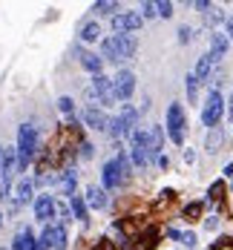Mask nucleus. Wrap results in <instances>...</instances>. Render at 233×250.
I'll return each mask as SVG.
<instances>
[{"instance_id":"obj_10","label":"nucleus","mask_w":233,"mask_h":250,"mask_svg":"<svg viewBox=\"0 0 233 250\" xmlns=\"http://www.w3.org/2000/svg\"><path fill=\"white\" fill-rule=\"evenodd\" d=\"M124 184V175L118 170V161L115 158H109V161H104L101 167V187L104 190H115V187H121Z\"/></svg>"},{"instance_id":"obj_11","label":"nucleus","mask_w":233,"mask_h":250,"mask_svg":"<svg viewBox=\"0 0 233 250\" xmlns=\"http://www.w3.org/2000/svg\"><path fill=\"white\" fill-rule=\"evenodd\" d=\"M52 181H55V187L61 190V196H69V199H72V196H78V173L72 170V167L61 170V173L55 175Z\"/></svg>"},{"instance_id":"obj_9","label":"nucleus","mask_w":233,"mask_h":250,"mask_svg":"<svg viewBox=\"0 0 233 250\" xmlns=\"http://www.w3.org/2000/svg\"><path fill=\"white\" fill-rule=\"evenodd\" d=\"M81 121L89 126V129H95V132H106L109 115L104 112L101 106H84V109H81Z\"/></svg>"},{"instance_id":"obj_28","label":"nucleus","mask_w":233,"mask_h":250,"mask_svg":"<svg viewBox=\"0 0 233 250\" xmlns=\"http://www.w3.org/2000/svg\"><path fill=\"white\" fill-rule=\"evenodd\" d=\"M58 109H61L64 115L72 118V112H75V101L69 98V95H61V98H58Z\"/></svg>"},{"instance_id":"obj_26","label":"nucleus","mask_w":233,"mask_h":250,"mask_svg":"<svg viewBox=\"0 0 233 250\" xmlns=\"http://www.w3.org/2000/svg\"><path fill=\"white\" fill-rule=\"evenodd\" d=\"M52 233H55V222L46 225L43 230H41V236H38V245H41L43 250H52Z\"/></svg>"},{"instance_id":"obj_25","label":"nucleus","mask_w":233,"mask_h":250,"mask_svg":"<svg viewBox=\"0 0 233 250\" xmlns=\"http://www.w3.org/2000/svg\"><path fill=\"white\" fill-rule=\"evenodd\" d=\"M92 12H95V15H112V12L118 15V3H115V0H101V3L92 6Z\"/></svg>"},{"instance_id":"obj_22","label":"nucleus","mask_w":233,"mask_h":250,"mask_svg":"<svg viewBox=\"0 0 233 250\" xmlns=\"http://www.w3.org/2000/svg\"><path fill=\"white\" fill-rule=\"evenodd\" d=\"M69 236H66V227H61V225H55V233H52V250H66V242Z\"/></svg>"},{"instance_id":"obj_15","label":"nucleus","mask_w":233,"mask_h":250,"mask_svg":"<svg viewBox=\"0 0 233 250\" xmlns=\"http://www.w3.org/2000/svg\"><path fill=\"white\" fill-rule=\"evenodd\" d=\"M78 61H81V66H84L92 78L101 75V69H104V58L101 55H95V52H78Z\"/></svg>"},{"instance_id":"obj_18","label":"nucleus","mask_w":233,"mask_h":250,"mask_svg":"<svg viewBox=\"0 0 233 250\" xmlns=\"http://www.w3.org/2000/svg\"><path fill=\"white\" fill-rule=\"evenodd\" d=\"M69 210H72V216H75L81 225H86V222H89V207H86L84 196H72V199H69Z\"/></svg>"},{"instance_id":"obj_27","label":"nucleus","mask_w":233,"mask_h":250,"mask_svg":"<svg viewBox=\"0 0 233 250\" xmlns=\"http://www.w3.org/2000/svg\"><path fill=\"white\" fill-rule=\"evenodd\" d=\"M115 161H118V170H121V175H124V181L129 178V173H132V161H129L127 152H118L115 155Z\"/></svg>"},{"instance_id":"obj_23","label":"nucleus","mask_w":233,"mask_h":250,"mask_svg":"<svg viewBox=\"0 0 233 250\" xmlns=\"http://www.w3.org/2000/svg\"><path fill=\"white\" fill-rule=\"evenodd\" d=\"M58 225L61 227H69L72 222H75V216H72V210H69V204H64V201H58Z\"/></svg>"},{"instance_id":"obj_4","label":"nucleus","mask_w":233,"mask_h":250,"mask_svg":"<svg viewBox=\"0 0 233 250\" xmlns=\"http://www.w3.org/2000/svg\"><path fill=\"white\" fill-rule=\"evenodd\" d=\"M167 135L173 144H184V135H187V115H184V106L181 104H170L167 106Z\"/></svg>"},{"instance_id":"obj_21","label":"nucleus","mask_w":233,"mask_h":250,"mask_svg":"<svg viewBox=\"0 0 233 250\" xmlns=\"http://www.w3.org/2000/svg\"><path fill=\"white\" fill-rule=\"evenodd\" d=\"M129 161H132V167H141V170H144V167L153 161V155L147 150H141V147H132V150H129Z\"/></svg>"},{"instance_id":"obj_40","label":"nucleus","mask_w":233,"mask_h":250,"mask_svg":"<svg viewBox=\"0 0 233 250\" xmlns=\"http://www.w3.org/2000/svg\"><path fill=\"white\" fill-rule=\"evenodd\" d=\"M225 175H228V178H233V164H228V167H225Z\"/></svg>"},{"instance_id":"obj_29","label":"nucleus","mask_w":233,"mask_h":250,"mask_svg":"<svg viewBox=\"0 0 233 250\" xmlns=\"http://www.w3.org/2000/svg\"><path fill=\"white\" fill-rule=\"evenodd\" d=\"M196 95H199V81H196L193 72H190V75H187V98L196 101Z\"/></svg>"},{"instance_id":"obj_24","label":"nucleus","mask_w":233,"mask_h":250,"mask_svg":"<svg viewBox=\"0 0 233 250\" xmlns=\"http://www.w3.org/2000/svg\"><path fill=\"white\" fill-rule=\"evenodd\" d=\"M222 144H225V132H222L219 126H216V129H210V135H207V150L216 152Z\"/></svg>"},{"instance_id":"obj_17","label":"nucleus","mask_w":233,"mask_h":250,"mask_svg":"<svg viewBox=\"0 0 233 250\" xmlns=\"http://www.w3.org/2000/svg\"><path fill=\"white\" fill-rule=\"evenodd\" d=\"M35 239H38V236L32 233V227H21V230H18V236L12 239V248H9V250H29Z\"/></svg>"},{"instance_id":"obj_5","label":"nucleus","mask_w":233,"mask_h":250,"mask_svg":"<svg viewBox=\"0 0 233 250\" xmlns=\"http://www.w3.org/2000/svg\"><path fill=\"white\" fill-rule=\"evenodd\" d=\"M222 115H225V101L219 95V89H213V92L207 95L205 106H202V124H205L207 129H216L219 121H222Z\"/></svg>"},{"instance_id":"obj_12","label":"nucleus","mask_w":233,"mask_h":250,"mask_svg":"<svg viewBox=\"0 0 233 250\" xmlns=\"http://www.w3.org/2000/svg\"><path fill=\"white\" fill-rule=\"evenodd\" d=\"M32 196H35V181L32 178H21L18 187H15V193H12V201L18 207H26V204H32Z\"/></svg>"},{"instance_id":"obj_37","label":"nucleus","mask_w":233,"mask_h":250,"mask_svg":"<svg viewBox=\"0 0 233 250\" xmlns=\"http://www.w3.org/2000/svg\"><path fill=\"white\" fill-rule=\"evenodd\" d=\"M225 29H228V41H233V18H225Z\"/></svg>"},{"instance_id":"obj_13","label":"nucleus","mask_w":233,"mask_h":250,"mask_svg":"<svg viewBox=\"0 0 233 250\" xmlns=\"http://www.w3.org/2000/svg\"><path fill=\"white\" fill-rule=\"evenodd\" d=\"M84 201H86V207H89V210H104V207L109 204V199H106V190H104V187H98V184L86 187Z\"/></svg>"},{"instance_id":"obj_8","label":"nucleus","mask_w":233,"mask_h":250,"mask_svg":"<svg viewBox=\"0 0 233 250\" xmlns=\"http://www.w3.org/2000/svg\"><path fill=\"white\" fill-rule=\"evenodd\" d=\"M112 92H115V101H129L135 92V75L129 69H118L112 78Z\"/></svg>"},{"instance_id":"obj_33","label":"nucleus","mask_w":233,"mask_h":250,"mask_svg":"<svg viewBox=\"0 0 233 250\" xmlns=\"http://www.w3.org/2000/svg\"><path fill=\"white\" fill-rule=\"evenodd\" d=\"M190 38H193V29L190 26H179V43H190Z\"/></svg>"},{"instance_id":"obj_41","label":"nucleus","mask_w":233,"mask_h":250,"mask_svg":"<svg viewBox=\"0 0 233 250\" xmlns=\"http://www.w3.org/2000/svg\"><path fill=\"white\" fill-rule=\"evenodd\" d=\"M0 227H3V213H0Z\"/></svg>"},{"instance_id":"obj_6","label":"nucleus","mask_w":233,"mask_h":250,"mask_svg":"<svg viewBox=\"0 0 233 250\" xmlns=\"http://www.w3.org/2000/svg\"><path fill=\"white\" fill-rule=\"evenodd\" d=\"M144 23V18H141V12H118V15H112V32L115 35H132V32H138Z\"/></svg>"},{"instance_id":"obj_30","label":"nucleus","mask_w":233,"mask_h":250,"mask_svg":"<svg viewBox=\"0 0 233 250\" xmlns=\"http://www.w3.org/2000/svg\"><path fill=\"white\" fill-rule=\"evenodd\" d=\"M155 15H158L155 3H153V0H144V3H141V18H147V21H150V18H155Z\"/></svg>"},{"instance_id":"obj_36","label":"nucleus","mask_w":233,"mask_h":250,"mask_svg":"<svg viewBox=\"0 0 233 250\" xmlns=\"http://www.w3.org/2000/svg\"><path fill=\"white\" fill-rule=\"evenodd\" d=\"M193 9H199V12H210L213 6H210L207 0H196V3H193Z\"/></svg>"},{"instance_id":"obj_19","label":"nucleus","mask_w":233,"mask_h":250,"mask_svg":"<svg viewBox=\"0 0 233 250\" xmlns=\"http://www.w3.org/2000/svg\"><path fill=\"white\" fill-rule=\"evenodd\" d=\"M78 38H81L84 43H95V41L101 38V23H95V21H86V23L81 26Z\"/></svg>"},{"instance_id":"obj_42","label":"nucleus","mask_w":233,"mask_h":250,"mask_svg":"<svg viewBox=\"0 0 233 250\" xmlns=\"http://www.w3.org/2000/svg\"><path fill=\"white\" fill-rule=\"evenodd\" d=\"M231 190H233V184H231Z\"/></svg>"},{"instance_id":"obj_3","label":"nucleus","mask_w":233,"mask_h":250,"mask_svg":"<svg viewBox=\"0 0 233 250\" xmlns=\"http://www.w3.org/2000/svg\"><path fill=\"white\" fill-rule=\"evenodd\" d=\"M135 121H138V109L132 104H124L121 112L109 118V126H106L109 138H129L135 132Z\"/></svg>"},{"instance_id":"obj_2","label":"nucleus","mask_w":233,"mask_h":250,"mask_svg":"<svg viewBox=\"0 0 233 250\" xmlns=\"http://www.w3.org/2000/svg\"><path fill=\"white\" fill-rule=\"evenodd\" d=\"M15 150H18V170L26 173L29 170V161L35 158V150H38V132H35L32 124L18 126V144H15Z\"/></svg>"},{"instance_id":"obj_14","label":"nucleus","mask_w":233,"mask_h":250,"mask_svg":"<svg viewBox=\"0 0 233 250\" xmlns=\"http://www.w3.org/2000/svg\"><path fill=\"white\" fill-rule=\"evenodd\" d=\"M228 46H231V41H228V35H222V32H216V35H210V58H213V63H219L225 55H228Z\"/></svg>"},{"instance_id":"obj_7","label":"nucleus","mask_w":233,"mask_h":250,"mask_svg":"<svg viewBox=\"0 0 233 250\" xmlns=\"http://www.w3.org/2000/svg\"><path fill=\"white\" fill-rule=\"evenodd\" d=\"M32 210H35V219L38 222L52 225V219L58 213V199L49 196V193H41V196H35V201H32Z\"/></svg>"},{"instance_id":"obj_35","label":"nucleus","mask_w":233,"mask_h":250,"mask_svg":"<svg viewBox=\"0 0 233 250\" xmlns=\"http://www.w3.org/2000/svg\"><path fill=\"white\" fill-rule=\"evenodd\" d=\"M181 242H184L187 248H196V233H181Z\"/></svg>"},{"instance_id":"obj_31","label":"nucleus","mask_w":233,"mask_h":250,"mask_svg":"<svg viewBox=\"0 0 233 250\" xmlns=\"http://www.w3.org/2000/svg\"><path fill=\"white\" fill-rule=\"evenodd\" d=\"M95 155V147L89 144V141H81V152H78V158H84V161H89Z\"/></svg>"},{"instance_id":"obj_20","label":"nucleus","mask_w":233,"mask_h":250,"mask_svg":"<svg viewBox=\"0 0 233 250\" xmlns=\"http://www.w3.org/2000/svg\"><path fill=\"white\" fill-rule=\"evenodd\" d=\"M210 72H213V58H210V55H202L199 63H196V69H193V78H196L199 83H205L207 78H210Z\"/></svg>"},{"instance_id":"obj_34","label":"nucleus","mask_w":233,"mask_h":250,"mask_svg":"<svg viewBox=\"0 0 233 250\" xmlns=\"http://www.w3.org/2000/svg\"><path fill=\"white\" fill-rule=\"evenodd\" d=\"M199 210H202V204H187V207H184V219H193V216H199Z\"/></svg>"},{"instance_id":"obj_38","label":"nucleus","mask_w":233,"mask_h":250,"mask_svg":"<svg viewBox=\"0 0 233 250\" xmlns=\"http://www.w3.org/2000/svg\"><path fill=\"white\" fill-rule=\"evenodd\" d=\"M216 225H219V219H216V216H210V219H207V222H205V227H207V230H213V227H216Z\"/></svg>"},{"instance_id":"obj_1","label":"nucleus","mask_w":233,"mask_h":250,"mask_svg":"<svg viewBox=\"0 0 233 250\" xmlns=\"http://www.w3.org/2000/svg\"><path fill=\"white\" fill-rule=\"evenodd\" d=\"M135 49H138V41L132 35H109V38L101 41L104 61H112V63H121V61L132 58Z\"/></svg>"},{"instance_id":"obj_32","label":"nucleus","mask_w":233,"mask_h":250,"mask_svg":"<svg viewBox=\"0 0 233 250\" xmlns=\"http://www.w3.org/2000/svg\"><path fill=\"white\" fill-rule=\"evenodd\" d=\"M155 9H158V18H170L173 15V3H167V0L155 3Z\"/></svg>"},{"instance_id":"obj_39","label":"nucleus","mask_w":233,"mask_h":250,"mask_svg":"<svg viewBox=\"0 0 233 250\" xmlns=\"http://www.w3.org/2000/svg\"><path fill=\"white\" fill-rule=\"evenodd\" d=\"M228 118L233 121V92H231V98H228Z\"/></svg>"},{"instance_id":"obj_16","label":"nucleus","mask_w":233,"mask_h":250,"mask_svg":"<svg viewBox=\"0 0 233 250\" xmlns=\"http://www.w3.org/2000/svg\"><path fill=\"white\" fill-rule=\"evenodd\" d=\"M161 147H164V129H161V126H147V152H150V155H158V152H161Z\"/></svg>"}]
</instances>
